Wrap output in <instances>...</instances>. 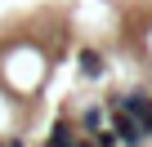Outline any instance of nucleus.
<instances>
[{"mask_svg": "<svg viewBox=\"0 0 152 147\" xmlns=\"http://www.w3.org/2000/svg\"><path fill=\"white\" fill-rule=\"evenodd\" d=\"M107 120H112V134H116V143H125V147H139V143H143L139 125H134V120H130V116H125V112H121L112 98H107Z\"/></svg>", "mask_w": 152, "mask_h": 147, "instance_id": "f257e3e1", "label": "nucleus"}, {"mask_svg": "<svg viewBox=\"0 0 152 147\" xmlns=\"http://www.w3.org/2000/svg\"><path fill=\"white\" fill-rule=\"evenodd\" d=\"M81 71H85V80H99L103 76V54L99 49H81Z\"/></svg>", "mask_w": 152, "mask_h": 147, "instance_id": "f03ea898", "label": "nucleus"}, {"mask_svg": "<svg viewBox=\"0 0 152 147\" xmlns=\"http://www.w3.org/2000/svg\"><path fill=\"white\" fill-rule=\"evenodd\" d=\"M81 129H85V134H94V129H103V107H94V103H90V107L81 112Z\"/></svg>", "mask_w": 152, "mask_h": 147, "instance_id": "7ed1b4c3", "label": "nucleus"}, {"mask_svg": "<svg viewBox=\"0 0 152 147\" xmlns=\"http://www.w3.org/2000/svg\"><path fill=\"white\" fill-rule=\"evenodd\" d=\"M0 147H5V143H0Z\"/></svg>", "mask_w": 152, "mask_h": 147, "instance_id": "20e7f679", "label": "nucleus"}]
</instances>
